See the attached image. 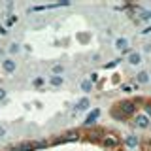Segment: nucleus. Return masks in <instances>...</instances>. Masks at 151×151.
<instances>
[{"label": "nucleus", "mask_w": 151, "mask_h": 151, "mask_svg": "<svg viewBox=\"0 0 151 151\" xmlns=\"http://www.w3.org/2000/svg\"><path fill=\"white\" fill-rule=\"evenodd\" d=\"M117 110H119L123 115L129 119V117H134L136 115V111H138V106H136L132 100H121V102H117Z\"/></svg>", "instance_id": "1"}, {"label": "nucleus", "mask_w": 151, "mask_h": 151, "mask_svg": "<svg viewBox=\"0 0 151 151\" xmlns=\"http://www.w3.org/2000/svg\"><path fill=\"white\" fill-rule=\"evenodd\" d=\"M100 115H102V111H100V108H94V110H91L85 115V121L81 123V125L85 127V129H91V127L96 125V121L100 119Z\"/></svg>", "instance_id": "2"}, {"label": "nucleus", "mask_w": 151, "mask_h": 151, "mask_svg": "<svg viewBox=\"0 0 151 151\" xmlns=\"http://www.w3.org/2000/svg\"><path fill=\"white\" fill-rule=\"evenodd\" d=\"M132 125H134L136 129H140V130H147L149 127H151V119L145 115V113H136Z\"/></svg>", "instance_id": "3"}, {"label": "nucleus", "mask_w": 151, "mask_h": 151, "mask_svg": "<svg viewBox=\"0 0 151 151\" xmlns=\"http://www.w3.org/2000/svg\"><path fill=\"white\" fill-rule=\"evenodd\" d=\"M113 47L115 49H119L123 55H129L130 53V40L129 38H125V36H119V38H115V44H113Z\"/></svg>", "instance_id": "4"}, {"label": "nucleus", "mask_w": 151, "mask_h": 151, "mask_svg": "<svg viewBox=\"0 0 151 151\" xmlns=\"http://www.w3.org/2000/svg\"><path fill=\"white\" fill-rule=\"evenodd\" d=\"M102 147H106V149H115L117 145H119V138H117L115 134H106V136H102Z\"/></svg>", "instance_id": "5"}, {"label": "nucleus", "mask_w": 151, "mask_h": 151, "mask_svg": "<svg viewBox=\"0 0 151 151\" xmlns=\"http://www.w3.org/2000/svg\"><path fill=\"white\" fill-rule=\"evenodd\" d=\"M127 63H129L130 66H140L142 63H144V55H142L140 51H130L129 57H127Z\"/></svg>", "instance_id": "6"}, {"label": "nucleus", "mask_w": 151, "mask_h": 151, "mask_svg": "<svg viewBox=\"0 0 151 151\" xmlns=\"http://www.w3.org/2000/svg\"><path fill=\"white\" fill-rule=\"evenodd\" d=\"M89 106H91V100H89L87 96H83V98H79V100L76 102V106L72 108V111H74V113H79V111H87V110H89Z\"/></svg>", "instance_id": "7"}, {"label": "nucleus", "mask_w": 151, "mask_h": 151, "mask_svg": "<svg viewBox=\"0 0 151 151\" xmlns=\"http://www.w3.org/2000/svg\"><path fill=\"white\" fill-rule=\"evenodd\" d=\"M123 144H125V147H129V149H136L138 144H140V140H138L136 134H127L125 138H123Z\"/></svg>", "instance_id": "8"}, {"label": "nucleus", "mask_w": 151, "mask_h": 151, "mask_svg": "<svg viewBox=\"0 0 151 151\" xmlns=\"http://www.w3.org/2000/svg\"><path fill=\"white\" fill-rule=\"evenodd\" d=\"M2 70H4V74H13L17 70V63L13 59H6V60H2Z\"/></svg>", "instance_id": "9"}, {"label": "nucleus", "mask_w": 151, "mask_h": 151, "mask_svg": "<svg viewBox=\"0 0 151 151\" xmlns=\"http://www.w3.org/2000/svg\"><path fill=\"white\" fill-rule=\"evenodd\" d=\"M134 79H136V83H138V85H147L151 81V76H149L147 70H140V72L136 74Z\"/></svg>", "instance_id": "10"}, {"label": "nucleus", "mask_w": 151, "mask_h": 151, "mask_svg": "<svg viewBox=\"0 0 151 151\" xmlns=\"http://www.w3.org/2000/svg\"><path fill=\"white\" fill-rule=\"evenodd\" d=\"M49 85H51V87H63V85H64V78H63V76H51V78H49Z\"/></svg>", "instance_id": "11"}, {"label": "nucleus", "mask_w": 151, "mask_h": 151, "mask_svg": "<svg viewBox=\"0 0 151 151\" xmlns=\"http://www.w3.org/2000/svg\"><path fill=\"white\" fill-rule=\"evenodd\" d=\"M93 87H94V85L89 81V79H81V83H79V89H81L83 93H91Z\"/></svg>", "instance_id": "12"}, {"label": "nucleus", "mask_w": 151, "mask_h": 151, "mask_svg": "<svg viewBox=\"0 0 151 151\" xmlns=\"http://www.w3.org/2000/svg\"><path fill=\"white\" fill-rule=\"evenodd\" d=\"M110 115L113 117V119H119V121H127V117H125V115H123V113H121L119 110H117V108H115V106H113V108H111V110H110Z\"/></svg>", "instance_id": "13"}, {"label": "nucleus", "mask_w": 151, "mask_h": 151, "mask_svg": "<svg viewBox=\"0 0 151 151\" xmlns=\"http://www.w3.org/2000/svg\"><path fill=\"white\" fill-rule=\"evenodd\" d=\"M79 138V132L78 130H70L64 134V138H60V142H68V140H78Z\"/></svg>", "instance_id": "14"}, {"label": "nucleus", "mask_w": 151, "mask_h": 151, "mask_svg": "<svg viewBox=\"0 0 151 151\" xmlns=\"http://www.w3.org/2000/svg\"><path fill=\"white\" fill-rule=\"evenodd\" d=\"M19 51H21V45H19L17 42H12L9 47H8V53L9 55H15V53H19Z\"/></svg>", "instance_id": "15"}, {"label": "nucleus", "mask_w": 151, "mask_h": 151, "mask_svg": "<svg viewBox=\"0 0 151 151\" xmlns=\"http://www.w3.org/2000/svg\"><path fill=\"white\" fill-rule=\"evenodd\" d=\"M63 72H64V64H53V68H51L53 76H63Z\"/></svg>", "instance_id": "16"}, {"label": "nucleus", "mask_w": 151, "mask_h": 151, "mask_svg": "<svg viewBox=\"0 0 151 151\" xmlns=\"http://www.w3.org/2000/svg\"><path fill=\"white\" fill-rule=\"evenodd\" d=\"M17 151H34V147H32V142H23V144L17 147Z\"/></svg>", "instance_id": "17"}, {"label": "nucleus", "mask_w": 151, "mask_h": 151, "mask_svg": "<svg viewBox=\"0 0 151 151\" xmlns=\"http://www.w3.org/2000/svg\"><path fill=\"white\" fill-rule=\"evenodd\" d=\"M123 59H115V60H111V63H106L104 64V68L106 70H111V68H117V66H119V63H121Z\"/></svg>", "instance_id": "18"}, {"label": "nucleus", "mask_w": 151, "mask_h": 151, "mask_svg": "<svg viewBox=\"0 0 151 151\" xmlns=\"http://www.w3.org/2000/svg\"><path fill=\"white\" fill-rule=\"evenodd\" d=\"M121 91L127 93V94H132V93H134V89H132L130 83H123V85H121Z\"/></svg>", "instance_id": "19"}, {"label": "nucleus", "mask_w": 151, "mask_h": 151, "mask_svg": "<svg viewBox=\"0 0 151 151\" xmlns=\"http://www.w3.org/2000/svg\"><path fill=\"white\" fill-rule=\"evenodd\" d=\"M15 21H17V15L8 17V19H6V23H4V27H13V25H15Z\"/></svg>", "instance_id": "20"}, {"label": "nucleus", "mask_w": 151, "mask_h": 151, "mask_svg": "<svg viewBox=\"0 0 151 151\" xmlns=\"http://www.w3.org/2000/svg\"><path fill=\"white\" fill-rule=\"evenodd\" d=\"M44 83H45L44 78H34V79H32V85H34V87H42Z\"/></svg>", "instance_id": "21"}, {"label": "nucleus", "mask_w": 151, "mask_h": 151, "mask_svg": "<svg viewBox=\"0 0 151 151\" xmlns=\"http://www.w3.org/2000/svg\"><path fill=\"white\" fill-rule=\"evenodd\" d=\"M142 113H145V115H147L149 119H151V104H149V102H145V104H144V111H142Z\"/></svg>", "instance_id": "22"}, {"label": "nucleus", "mask_w": 151, "mask_h": 151, "mask_svg": "<svg viewBox=\"0 0 151 151\" xmlns=\"http://www.w3.org/2000/svg\"><path fill=\"white\" fill-rule=\"evenodd\" d=\"M142 36H147V34H151V25H145L144 28H142V30H138Z\"/></svg>", "instance_id": "23"}, {"label": "nucleus", "mask_w": 151, "mask_h": 151, "mask_svg": "<svg viewBox=\"0 0 151 151\" xmlns=\"http://www.w3.org/2000/svg\"><path fill=\"white\" fill-rule=\"evenodd\" d=\"M6 136H8V129H6L4 125H0V140L6 138Z\"/></svg>", "instance_id": "24"}, {"label": "nucleus", "mask_w": 151, "mask_h": 151, "mask_svg": "<svg viewBox=\"0 0 151 151\" xmlns=\"http://www.w3.org/2000/svg\"><path fill=\"white\" fill-rule=\"evenodd\" d=\"M6 96H8V91L4 87H0V102L2 100H6Z\"/></svg>", "instance_id": "25"}, {"label": "nucleus", "mask_w": 151, "mask_h": 151, "mask_svg": "<svg viewBox=\"0 0 151 151\" xmlns=\"http://www.w3.org/2000/svg\"><path fill=\"white\" fill-rule=\"evenodd\" d=\"M96 79H98V72H93V74H91V78H89V81L94 85V81H96Z\"/></svg>", "instance_id": "26"}, {"label": "nucleus", "mask_w": 151, "mask_h": 151, "mask_svg": "<svg viewBox=\"0 0 151 151\" xmlns=\"http://www.w3.org/2000/svg\"><path fill=\"white\" fill-rule=\"evenodd\" d=\"M93 63H100V55H98V53L93 55Z\"/></svg>", "instance_id": "27"}, {"label": "nucleus", "mask_w": 151, "mask_h": 151, "mask_svg": "<svg viewBox=\"0 0 151 151\" xmlns=\"http://www.w3.org/2000/svg\"><path fill=\"white\" fill-rule=\"evenodd\" d=\"M6 32H8V30H6V27H4V25H2V27H0V34H2V36H4V34H6Z\"/></svg>", "instance_id": "28"}, {"label": "nucleus", "mask_w": 151, "mask_h": 151, "mask_svg": "<svg viewBox=\"0 0 151 151\" xmlns=\"http://www.w3.org/2000/svg\"><path fill=\"white\" fill-rule=\"evenodd\" d=\"M6 8L9 9V12H12V9H13V2H8V4H6Z\"/></svg>", "instance_id": "29"}, {"label": "nucleus", "mask_w": 151, "mask_h": 151, "mask_svg": "<svg viewBox=\"0 0 151 151\" xmlns=\"http://www.w3.org/2000/svg\"><path fill=\"white\" fill-rule=\"evenodd\" d=\"M147 15H149V21H151V9H149V13H147Z\"/></svg>", "instance_id": "30"}]
</instances>
